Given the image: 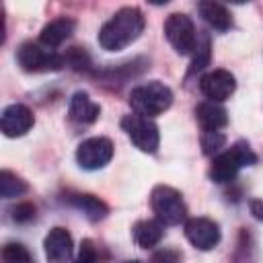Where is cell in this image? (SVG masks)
Segmentation results:
<instances>
[{"label": "cell", "instance_id": "cell-1", "mask_svg": "<svg viewBox=\"0 0 263 263\" xmlns=\"http://www.w3.org/2000/svg\"><path fill=\"white\" fill-rule=\"evenodd\" d=\"M144 31V14L136 6L119 8L99 31V45L105 51H119L134 43Z\"/></svg>", "mask_w": 263, "mask_h": 263}, {"label": "cell", "instance_id": "cell-2", "mask_svg": "<svg viewBox=\"0 0 263 263\" xmlns=\"http://www.w3.org/2000/svg\"><path fill=\"white\" fill-rule=\"evenodd\" d=\"M255 162H257V156L251 150V146L247 142H236L226 152H220L214 156L208 175L214 183H220V185L230 183L242 166H251Z\"/></svg>", "mask_w": 263, "mask_h": 263}, {"label": "cell", "instance_id": "cell-3", "mask_svg": "<svg viewBox=\"0 0 263 263\" xmlns=\"http://www.w3.org/2000/svg\"><path fill=\"white\" fill-rule=\"evenodd\" d=\"M129 105H132L134 113H140V115L152 119V117L164 113L173 105V90L164 82L152 80V82L136 86L129 92Z\"/></svg>", "mask_w": 263, "mask_h": 263}, {"label": "cell", "instance_id": "cell-4", "mask_svg": "<svg viewBox=\"0 0 263 263\" xmlns=\"http://www.w3.org/2000/svg\"><path fill=\"white\" fill-rule=\"evenodd\" d=\"M150 208L164 226H177L187 218V205L183 195L168 185H156L150 193Z\"/></svg>", "mask_w": 263, "mask_h": 263}, {"label": "cell", "instance_id": "cell-5", "mask_svg": "<svg viewBox=\"0 0 263 263\" xmlns=\"http://www.w3.org/2000/svg\"><path fill=\"white\" fill-rule=\"evenodd\" d=\"M121 129L127 134V138L140 152L154 154L158 150L160 132H158V125L150 117H144L140 113H129L121 119Z\"/></svg>", "mask_w": 263, "mask_h": 263}, {"label": "cell", "instance_id": "cell-6", "mask_svg": "<svg viewBox=\"0 0 263 263\" xmlns=\"http://www.w3.org/2000/svg\"><path fill=\"white\" fill-rule=\"evenodd\" d=\"M16 62L25 72H55L66 64L60 53L33 41H27L18 47Z\"/></svg>", "mask_w": 263, "mask_h": 263}, {"label": "cell", "instance_id": "cell-7", "mask_svg": "<svg viewBox=\"0 0 263 263\" xmlns=\"http://www.w3.org/2000/svg\"><path fill=\"white\" fill-rule=\"evenodd\" d=\"M164 35L177 53L189 55L197 47V33L191 18L183 12H173L164 21Z\"/></svg>", "mask_w": 263, "mask_h": 263}, {"label": "cell", "instance_id": "cell-8", "mask_svg": "<svg viewBox=\"0 0 263 263\" xmlns=\"http://www.w3.org/2000/svg\"><path fill=\"white\" fill-rule=\"evenodd\" d=\"M113 158V142L103 136H95L84 140L76 148V160L86 171H99Z\"/></svg>", "mask_w": 263, "mask_h": 263}, {"label": "cell", "instance_id": "cell-9", "mask_svg": "<svg viewBox=\"0 0 263 263\" xmlns=\"http://www.w3.org/2000/svg\"><path fill=\"white\" fill-rule=\"evenodd\" d=\"M185 236L199 251H212L220 242V226L210 218H189L185 220Z\"/></svg>", "mask_w": 263, "mask_h": 263}, {"label": "cell", "instance_id": "cell-10", "mask_svg": "<svg viewBox=\"0 0 263 263\" xmlns=\"http://www.w3.org/2000/svg\"><path fill=\"white\" fill-rule=\"evenodd\" d=\"M199 88H201V92L208 101L222 103V101L230 99V95L234 92L236 80L228 70L220 68V70H212V72L203 74L201 80H199Z\"/></svg>", "mask_w": 263, "mask_h": 263}, {"label": "cell", "instance_id": "cell-11", "mask_svg": "<svg viewBox=\"0 0 263 263\" xmlns=\"http://www.w3.org/2000/svg\"><path fill=\"white\" fill-rule=\"evenodd\" d=\"M33 121L35 119L29 107L21 103H12L0 115V129L6 138H18V136H25L33 127Z\"/></svg>", "mask_w": 263, "mask_h": 263}, {"label": "cell", "instance_id": "cell-12", "mask_svg": "<svg viewBox=\"0 0 263 263\" xmlns=\"http://www.w3.org/2000/svg\"><path fill=\"white\" fill-rule=\"evenodd\" d=\"M43 251L47 263H68L74 251L72 234L62 226L51 228L43 240Z\"/></svg>", "mask_w": 263, "mask_h": 263}, {"label": "cell", "instance_id": "cell-13", "mask_svg": "<svg viewBox=\"0 0 263 263\" xmlns=\"http://www.w3.org/2000/svg\"><path fill=\"white\" fill-rule=\"evenodd\" d=\"M195 119L201 125L203 132H220L228 123L226 109L220 103L214 101H203L195 107Z\"/></svg>", "mask_w": 263, "mask_h": 263}, {"label": "cell", "instance_id": "cell-14", "mask_svg": "<svg viewBox=\"0 0 263 263\" xmlns=\"http://www.w3.org/2000/svg\"><path fill=\"white\" fill-rule=\"evenodd\" d=\"M74 27H76V23H74L72 18H68V16L53 18V21H49V23L41 29V33H39V43L45 45V47H49V49H53V47L62 45V43L74 33Z\"/></svg>", "mask_w": 263, "mask_h": 263}, {"label": "cell", "instance_id": "cell-15", "mask_svg": "<svg viewBox=\"0 0 263 263\" xmlns=\"http://www.w3.org/2000/svg\"><path fill=\"white\" fill-rule=\"evenodd\" d=\"M68 113H70V119H74L76 123H92V121L99 119L101 107H99L84 90H78V92H74L72 99H70Z\"/></svg>", "mask_w": 263, "mask_h": 263}, {"label": "cell", "instance_id": "cell-16", "mask_svg": "<svg viewBox=\"0 0 263 263\" xmlns=\"http://www.w3.org/2000/svg\"><path fill=\"white\" fill-rule=\"evenodd\" d=\"M68 203L72 208H76L78 212H82L90 222H99L109 214V208L103 199H99L97 195L90 193H76L68 197Z\"/></svg>", "mask_w": 263, "mask_h": 263}, {"label": "cell", "instance_id": "cell-17", "mask_svg": "<svg viewBox=\"0 0 263 263\" xmlns=\"http://www.w3.org/2000/svg\"><path fill=\"white\" fill-rule=\"evenodd\" d=\"M132 234H134V240H136L138 247L152 249L162 240L164 224L160 220H140V222H136Z\"/></svg>", "mask_w": 263, "mask_h": 263}, {"label": "cell", "instance_id": "cell-18", "mask_svg": "<svg viewBox=\"0 0 263 263\" xmlns=\"http://www.w3.org/2000/svg\"><path fill=\"white\" fill-rule=\"evenodd\" d=\"M197 10L201 14V18L214 29V31H228L232 27V16L228 12L226 6H222L220 2H199L197 4Z\"/></svg>", "mask_w": 263, "mask_h": 263}, {"label": "cell", "instance_id": "cell-19", "mask_svg": "<svg viewBox=\"0 0 263 263\" xmlns=\"http://www.w3.org/2000/svg\"><path fill=\"white\" fill-rule=\"evenodd\" d=\"M25 191H27V183L23 179H18L14 173H10V171H2L0 173V195L4 199L18 197Z\"/></svg>", "mask_w": 263, "mask_h": 263}, {"label": "cell", "instance_id": "cell-20", "mask_svg": "<svg viewBox=\"0 0 263 263\" xmlns=\"http://www.w3.org/2000/svg\"><path fill=\"white\" fill-rule=\"evenodd\" d=\"M2 263H35L29 249L21 242H6L2 247Z\"/></svg>", "mask_w": 263, "mask_h": 263}, {"label": "cell", "instance_id": "cell-21", "mask_svg": "<svg viewBox=\"0 0 263 263\" xmlns=\"http://www.w3.org/2000/svg\"><path fill=\"white\" fill-rule=\"evenodd\" d=\"M224 144H226V136L222 132H203L201 136V150L208 156H214L216 152H220Z\"/></svg>", "mask_w": 263, "mask_h": 263}, {"label": "cell", "instance_id": "cell-22", "mask_svg": "<svg viewBox=\"0 0 263 263\" xmlns=\"http://www.w3.org/2000/svg\"><path fill=\"white\" fill-rule=\"evenodd\" d=\"M195 60H193V64H191V74L193 72H197V70H201L205 64H208V60H210V41H208V37H203V41L199 43V39H197V47H195Z\"/></svg>", "mask_w": 263, "mask_h": 263}, {"label": "cell", "instance_id": "cell-23", "mask_svg": "<svg viewBox=\"0 0 263 263\" xmlns=\"http://www.w3.org/2000/svg\"><path fill=\"white\" fill-rule=\"evenodd\" d=\"M35 205L31 203V201H21V203H16L12 210H10V214H12V220L14 222H21V224H25V222H31L33 218H35Z\"/></svg>", "mask_w": 263, "mask_h": 263}, {"label": "cell", "instance_id": "cell-24", "mask_svg": "<svg viewBox=\"0 0 263 263\" xmlns=\"http://www.w3.org/2000/svg\"><path fill=\"white\" fill-rule=\"evenodd\" d=\"M150 263H181V253L171 247H162L152 253Z\"/></svg>", "mask_w": 263, "mask_h": 263}, {"label": "cell", "instance_id": "cell-25", "mask_svg": "<svg viewBox=\"0 0 263 263\" xmlns=\"http://www.w3.org/2000/svg\"><path fill=\"white\" fill-rule=\"evenodd\" d=\"M74 263H97V249L92 245V240L84 238L80 249H78V255L74 259Z\"/></svg>", "mask_w": 263, "mask_h": 263}, {"label": "cell", "instance_id": "cell-26", "mask_svg": "<svg viewBox=\"0 0 263 263\" xmlns=\"http://www.w3.org/2000/svg\"><path fill=\"white\" fill-rule=\"evenodd\" d=\"M64 60H66V64H72L74 68H86V62H88V58H86V53L80 49V47H74L68 55H64Z\"/></svg>", "mask_w": 263, "mask_h": 263}, {"label": "cell", "instance_id": "cell-27", "mask_svg": "<svg viewBox=\"0 0 263 263\" xmlns=\"http://www.w3.org/2000/svg\"><path fill=\"white\" fill-rule=\"evenodd\" d=\"M249 208H251V214L263 222V199H251L249 201Z\"/></svg>", "mask_w": 263, "mask_h": 263}, {"label": "cell", "instance_id": "cell-28", "mask_svg": "<svg viewBox=\"0 0 263 263\" xmlns=\"http://www.w3.org/2000/svg\"><path fill=\"white\" fill-rule=\"evenodd\" d=\"M123 263H142V261H138V259H132V261H123Z\"/></svg>", "mask_w": 263, "mask_h": 263}]
</instances>
